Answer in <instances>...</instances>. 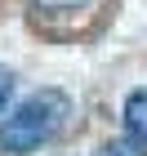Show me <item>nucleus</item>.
Instances as JSON below:
<instances>
[{
	"label": "nucleus",
	"instance_id": "1",
	"mask_svg": "<svg viewBox=\"0 0 147 156\" xmlns=\"http://www.w3.org/2000/svg\"><path fill=\"white\" fill-rule=\"evenodd\" d=\"M67 116H72V98L62 94V89H40V94L23 98L18 107L5 116V125H0V147L5 152H36V147H45L54 134L67 125Z\"/></svg>",
	"mask_w": 147,
	"mask_h": 156
},
{
	"label": "nucleus",
	"instance_id": "2",
	"mask_svg": "<svg viewBox=\"0 0 147 156\" xmlns=\"http://www.w3.org/2000/svg\"><path fill=\"white\" fill-rule=\"evenodd\" d=\"M125 138L147 147V89H134L125 98Z\"/></svg>",
	"mask_w": 147,
	"mask_h": 156
},
{
	"label": "nucleus",
	"instance_id": "3",
	"mask_svg": "<svg viewBox=\"0 0 147 156\" xmlns=\"http://www.w3.org/2000/svg\"><path fill=\"white\" fill-rule=\"evenodd\" d=\"M98 156H147V152L134 143V138H111V143H103Z\"/></svg>",
	"mask_w": 147,
	"mask_h": 156
},
{
	"label": "nucleus",
	"instance_id": "4",
	"mask_svg": "<svg viewBox=\"0 0 147 156\" xmlns=\"http://www.w3.org/2000/svg\"><path fill=\"white\" fill-rule=\"evenodd\" d=\"M9 98H13V76L0 67V112H5V103H9Z\"/></svg>",
	"mask_w": 147,
	"mask_h": 156
},
{
	"label": "nucleus",
	"instance_id": "5",
	"mask_svg": "<svg viewBox=\"0 0 147 156\" xmlns=\"http://www.w3.org/2000/svg\"><path fill=\"white\" fill-rule=\"evenodd\" d=\"M40 9H76V5H80V0H36Z\"/></svg>",
	"mask_w": 147,
	"mask_h": 156
}]
</instances>
